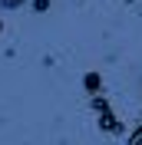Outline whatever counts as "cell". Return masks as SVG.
I'll use <instances>...</instances> for the list:
<instances>
[{
    "label": "cell",
    "instance_id": "7a4b0ae2",
    "mask_svg": "<svg viewBox=\"0 0 142 145\" xmlns=\"http://www.w3.org/2000/svg\"><path fill=\"white\" fill-rule=\"evenodd\" d=\"M50 7V0H33V10H46Z\"/></svg>",
    "mask_w": 142,
    "mask_h": 145
},
{
    "label": "cell",
    "instance_id": "3957f363",
    "mask_svg": "<svg viewBox=\"0 0 142 145\" xmlns=\"http://www.w3.org/2000/svg\"><path fill=\"white\" fill-rule=\"evenodd\" d=\"M0 30H3V27H0Z\"/></svg>",
    "mask_w": 142,
    "mask_h": 145
},
{
    "label": "cell",
    "instance_id": "6da1fadb",
    "mask_svg": "<svg viewBox=\"0 0 142 145\" xmlns=\"http://www.w3.org/2000/svg\"><path fill=\"white\" fill-rule=\"evenodd\" d=\"M20 3H23V0H3V7H7V10H17Z\"/></svg>",
    "mask_w": 142,
    "mask_h": 145
}]
</instances>
